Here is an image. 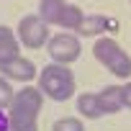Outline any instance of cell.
<instances>
[{
    "label": "cell",
    "mask_w": 131,
    "mask_h": 131,
    "mask_svg": "<svg viewBox=\"0 0 131 131\" xmlns=\"http://www.w3.org/2000/svg\"><path fill=\"white\" fill-rule=\"evenodd\" d=\"M44 93L36 85L18 88L13 95V103L8 105V121L10 131H39V113L44 108Z\"/></svg>",
    "instance_id": "6da1fadb"
},
{
    "label": "cell",
    "mask_w": 131,
    "mask_h": 131,
    "mask_svg": "<svg viewBox=\"0 0 131 131\" xmlns=\"http://www.w3.org/2000/svg\"><path fill=\"white\" fill-rule=\"evenodd\" d=\"M39 88L46 98H51L54 103H64L75 95V75L67 64H57L51 62L49 67H44L39 72Z\"/></svg>",
    "instance_id": "7a4b0ae2"
},
{
    "label": "cell",
    "mask_w": 131,
    "mask_h": 131,
    "mask_svg": "<svg viewBox=\"0 0 131 131\" xmlns=\"http://www.w3.org/2000/svg\"><path fill=\"white\" fill-rule=\"evenodd\" d=\"M46 51H49V59L57 62V64H72L80 59L82 54V44H80V36L72 34V31H59L54 34L49 41H46Z\"/></svg>",
    "instance_id": "3957f363"
},
{
    "label": "cell",
    "mask_w": 131,
    "mask_h": 131,
    "mask_svg": "<svg viewBox=\"0 0 131 131\" xmlns=\"http://www.w3.org/2000/svg\"><path fill=\"white\" fill-rule=\"evenodd\" d=\"M16 34H18L21 46H23V49H34V51L41 49V46H46V41L51 39V34H49V23H44L39 13H28V16H23V18L18 21Z\"/></svg>",
    "instance_id": "277c9868"
},
{
    "label": "cell",
    "mask_w": 131,
    "mask_h": 131,
    "mask_svg": "<svg viewBox=\"0 0 131 131\" xmlns=\"http://www.w3.org/2000/svg\"><path fill=\"white\" fill-rule=\"evenodd\" d=\"M111 31L118 34V21H113V18H108V16H103V13H93V16H85V21H82L77 36L100 39V36H105V34H111Z\"/></svg>",
    "instance_id": "5b68a950"
},
{
    "label": "cell",
    "mask_w": 131,
    "mask_h": 131,
    "mask_svg": "<svg viewBox=\"0 0 131 131\" xmlns=\"http://www.w3.org/2000/svg\"><path fill=\"white\" fill-rule=\"evenodd\" d=\"M0 75L5 80H10V82H23L26 85L36 77V64L31 59H26V57H16L8 64H0Z\"/></svg>",
    "instance_id": "8992f818"
},
{
    "label": "cell",
    "mask_w": 131,
    "mask_h": 131,
    "mask_svg": "<svg viewBox=\"0 0 131 131\" xmlns=\"http://www.w3.org/2000/svg\"><path fill=\"white\" fill-rule=\"evenodd\" d=\"M21 41L18 34H13V28L8 26H0V64H8L10 59L21 57Z\"/></svg>",
    "instance_id": "52a82bcc"
},
{
    "label": "cell",
    "mask_w": 131,
    "mask_h": 131,
    "mask_svg": "<svg viewBox=\"0 0 131 131\" xmlns=\"http://www.w3.org/2000/svg\"><path fill=\"white\" fill-rule=\"evenodd\" d=\"M98 100H100V108H103V113H105V116L123 111V95H121V85H105V88L98 93Z\"/></svg>",
    "instance_id": "ba28073f"
},
{
    "label": "cell",
    "mask_w": 131,
    "mask_h": 131,
    "mask_svg": "<svg viewBox=\"0 0 131 131\" xmlns=\"http://www.w3.org/2000/svg\"><path fill=\"white\" fill-rule=\"evenodd\" d=\"M64 8H67V0H41V3H39V16H41L44 23L59 26Z\"/></svg>",
    "instance_id": "9c48e42d"
},
{
    "label": "cell",
    "mask_w": 131,
    "mask_h": 131,
    "mask_svg": "<svg viewBox=\"0 0 131 131\" xmlns=\"http://www.w3.org/2000/svg\"><path fill=\"white\" fill-rule=\"evenodd\" d=\"M77 113L82 118H100L105 116L103 108H100V100H98V93H80L77 95Z\"/></svg>",
    "instance_id": "30bf717a"
},
{
    "label": "cell",
    "mask_w": 131,
    "mask_h": 131,
    "mask_svg": "<svg viewBox=\"0 0 131 131\" xmlns=\"http://www.w3.org/2000/svg\"><path fill=\"white\" fill-rule=\"evenodd\" d=\"M118 49H121V46H118V41H116L113 36H100V39H95V44H93V57L105 67V64L116 57Z\"/></svg>",
    "instance_id": "8fae6325"
},
{
    "label": "cell",
    "mask_w": 131,
    "mask_h": 131,
    "mask_svg": "<svg viewBox=\"0 0 131 131\" xmlns=\"http://www.w3.org/2000/svg\"><path fill=\"white\" fill-rule=\"evenodd\" d=\"M105 70H108L111 75H116L118 80H131V57H128L123 49H118L116 57L105 64Z\"/></svg>",
    "instance_id": "7c38bea8"
},
{
    "label": "cell",
    "mask_w": 131,
    "mask_h": 131,
    "mask_svg": "<svg viewBox=\"0 0 131 131\" xmlns=\"http://www.w3.org/2000/svg\"><path fill=\"white\" fill-rule=\"evenodd\" d=\"M82 21H85V10L80 5H70L67 3V8H64V13H62V21H59V28L77 34L80 26H82Z\"/></svg>",
    "instance_id": "4fadbf2b"
},
{
    "label": "cell",
    "mask_w": 131,
    "mask_h": 131,
    "mask_svg": "<svg viewBox=\"0 0 131 131\" xmlns=\"http://www.w3.org/2000/svg\"><path fill=\"white\" fill-rule=\"evenodd\" d=\"M51 131H85V123L75 116H64L51 123Z\"/></svg>",
    "instance_id": "5bb4252c"
},
{
    "label": "cell",
    "mask_w": 131,
    "mask_h": 131,
    "mask_svg": "<svg viewBox=\"0 0 131 131\" xmlns=\"http://www.w3.org/2000/svg\"><path fill=\"white\" fill-rule=\"evenodd\" d=\"M13 95H16L13 82H10V80H5L3 75H0V111H3V108H8V105L13 103Z\"/></svg>",
    "instance_id": "9a60e30c"
},
{
    "label": "cell",
    "mask_w": 131,
    "mask_h": 131,
    "mask_svg": "<svg viewBox=\"0 0 131 131\" xmlns=\"http://www.w3.org/2000/svg\"><path fill=\"white\" fill-rule=\"evenodd\" d=\"M121 95H123V108L131 111V80L126 85H121Z\"/></svg>",
    "instance_id": "2e32d148"
},
{
    "label": "cell",
    "mask_w": 131,
    "mask_h": 131,
    "mask_svg": "<svg viewBox=\"0 0 131 131\" xmlns=\"http://www.w3.org/2000/svg\"><path fill=\"white\" fill-rule=\"evenodd\" d=\"M0 131H10V121H8L5 111H0Z\"/></svg>",
    "instance_id": "e0dca14e"
},
{
    "label": "cell",
    "mask_w": 131,
    "mask_h": 131,
    "mask_svg": "<svg viewBox=\"0 0 131 131\" xmlns=\"http://www.w3.org/2000/svg\"><path fill=\"white\" fill-rule=\"evenodd\" d=\"M128 3H131V0H128Z\"/></svg>",
    "instance_id": "ac0fdd59"
}]
</instances>
